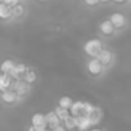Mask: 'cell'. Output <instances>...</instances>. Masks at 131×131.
<instances>
[{"instance_id": "277c9868", "label": "cell", "mask_w": 131, "mask_h": 131, "mask_svg": "<svg viewBox=\"0 0 131 131\" xmlns=\"http://www.w3.org/2000/svg\"><path fill=\"white\" fill-rule=\"evenodd\" d=\"M88 118H89L91 126H96V125L100 123V121H102V118H103V111H102L99 107H94L93 112L88 116Z\"/></svg>"}, {"instance_id": "5bb4252c", "label": "cell", "mask_w": 131, "mask_h": 131, "mask_svg": "<svg viewBox=\"0 0 131 131\" xmlns=\"http://www.w3.org/2000/svg\"><path fill=\"white\" fill-rule=\"evenodd\" d=\"M14 62L12 60V59H5L3 63H2V66H0V71H2L3 73H9L12 70H13V67H14Z\"/></svg>"}, {"instance_id": "ba28073f", "label": "cell", "mask_w": 131, "mask_h": 131, "mask_svg": "<svg viewBox=\"0 0 131 131\" xmlns=\"http://www.w3.org/2000/svg\"><path fill=\"white\" fill-rule=\"evenodd\" d=\"M31 126L40 128V127H46V121H45V114L42 113H35L31 118Z\"/></svg>"}, {"instance_id": "8fae6325", "label": "cell", "mask_w": 131, "mask_h": 131, "mask_svg": "<svg viewBox=\"0 0 131 131\" xmlns=\"http://www.w3.org/2000/svg\"><path fill=\"white\" fill-rule=\"evenodd\" d=\"M2 99H3L4 103L12 104V103H16L17 102V94L12 89H8V90L2 91Z\"/></svg>"}, {"instance_id": "4316f807", "label": "cell", "mask_w": 131, "mask_h": 131, "mask_svg": "<svg viewBox=\"0 0 131 131\" xmlns=\"http://www.w3.org/2000/svg\"><path fill=\"white\" fill-rule=\"evenodd\" d=\"M89 131H102V130H99V128H91V130H89Z\"/></svg>"}, {"instance_id": "d6986e66", "label": "cell", "mask_w": 131, "mask_h": 131, "mask_svg": "<svg viewBox=\"0 0 131 131\" xmlns=\"http://www.w3.org/2000/svg\"><path fill=\"white\" fill-rule=\"evenodd\" d=\"M23 12H25V8L21 4H17V5L12 7V16H14V17H21L23 14Z\"/></svg>"}, {"instance_id": "603a6c76", "label": "cell", "mask_w": 131, "mask_h": 131, "mask_svg": "<svg viewBox=\"0 0 131 131\" xmlns=\"http://www.w3.org/2000/svg\"><path fill=\"white\" fill-rule=\"evenodd\" d=\"M50 131H67L64 127H63V125H59V126H57V127H54V128H51Z\"/></svg>"}, {"instance_id": "83f0119b", "label": "cell", "mask_w": 131, "mask_h": 131, "mask_svg": "<svg viewBox=\"0 0 131 131\" xmlns=\"http://www.w3.org/2000/svg\"><path fill=\"white\" fill-rule=\"evenodd\" d=\"M99 2H102V3H107V2H109V0H99Z\"/></svg>"}, {"instance_id": "ac0fdd59", "label": "cell", "mask_w": 131, "mask_h": 131, "mask_svg": "<svg viewBox=\"0 0 131 131\" xmlns=\"http://www.w3.org/2000/svg\"><path fill=\"white\" fill-rule=\"evenodd\" d=\"M22 79H23V81H25L26 84H32V82H35V80H36V73H35L34 71H31V70L27 68V71L23 73Z\"/></svg>"}, {"instance_id": "30bf717a", "label": "cell", "mask_w": 131, "mask_h": 131, "mask_svg": "<svg viewBox=\"0 0 131 131\" xmlns=\"http://www.w3.org/2000/svg\"><path fill=\"white\" fill-rule=\"evenodd\" d=\"M12 84H13V79L9 75H7V73L0 75V91H4V90L10 89Z\"/></svg>"}, {"instance_id": "ffe728a7", "label": "cell", "mask_w": 131, "mask_h": 131, "mask_svg": "<svg viewBox=\"0 0 131 131\" xmlns=\"http://www.w3.org/2000/svg\"><path fill=\"white\" fill-rule=\"evenodd\" d=\"M94 104H91V103H89V102H84V116H89L91 112H93V109H94Z\"/></svg>"}, {"instance_id": "4fadbf2b", "label": "cell", "mask_w": 131, "mask_h": 131, "mask_svg": "<svg viewBox=\"0 0 131 131\" xmlns=\"http://www.w3.org/2000/svg\"><path fill=\"white\" fill-rule=\"evenodd\" d=\"M63 127L67 130V131H68V130H70V131L76 130V117H73V116L70 114L67 118L63 121Z\"/></svg>"}, {"instance_id": "2e32d148", "label": "cell", "mask_w": 131, "mask_h": 131, "mask_svg": "<svg viewBox=\"0 0 131 131\" xmlns=\"http://www.w3.org/2000/svg\"><path fill=\"white\" fill-rule=\"evenodd\" d=\"M72 103H73V100H72L70 96L64 95V96H62V98L59 99V102H58V107L64 108V109H68V111H70V108H71Z\"/></svg>"}, {"instance_id": "e0dca14e", "label": "cell", "mask_w": 131, "mask_h": 131, "mask_svg": "<svg viewBox=\"0 0 131 131\" xmlns=\"http://www.w3.org/2000/svg\"><path fill=\"white\" fill-rule=\"evenodd\" d=\"M54 113L57 114V117L60 119V122H63L66 118L70 116V111L68 109H64V108H60V107H57L54 109Z\"/></svg>"}, {"instance_id": "8992f818", "label": "cell", "mask_w": 131, "mask_h": 131, "mask_svg": "<svg viewBox=\"0 0 131 131\" xmlns=\"http://www.w3.org/2000/svg\"><path fill=\"white\" fill-rule=\"evenodd\" d=\"M91 127L90 121L86 116H79L76 117V130L79 131H89Z\"/></svg>"}, {"instance_id": "9a60e30c", "label": "cell", "mask_w": 131, "mask_h": 131, "mask_svg": "<svg viewBox=\"0 0 131 131\" xmlns=\"http://www.w3.org/2000/svg\"><path fill=\"white\" fill-rule=\"evenodd\" d=\"M100 31H102V34H104V35L108 36V35H112L114 32V27L112 26V23L109 21H104L100 25Z\"/></svg>"}, {"instance_id": "484cf974", "label": "cell", "mask_w": 131, "mask_h": 131, "mask_svg": "<svg viewBox=\"0 0 131 131\" xmlns=\"http://www.w3.org/2000/svg\"><path fill=\"white\" fill-rule=\"evenodd\" d=\"M113 2H116V3H123V2H126V0H113Z\"/></svg>"}, {"instance_id": "f1b7e54d", "label": "cell", "mask_w": 131, "mask_h": 131, "mask_svg": "<svg viewBox=\"0 0 131 131\" xmlns=\"http://www.w3.org/2000/svg\"><path fill=\"white\" fill-rule=\"evenodd\" d=\"M41 2H44V0H41Z\"/></svg>"}, {"instance_id": "7a4b0ae2", "label": "cell", "mask_w": 131, "mask_h": 131, "mask_svg": "<svg viewBox=\"0 0 131 131\" xmlns=\"http://www.w3.org/2000/svg\"><path fill=\"white\" fill-rule=\"evenodd\" d=\"M103 66H102V63L96 59V58H91L89 62H88V71L91 73V75H94V76H98V75H100L102 72H103Z\"/></svg>"}, {"instance_id": "44dd1931", "label": "cell", "mask_w": 131, "mask_h": 131, "mask_svg": "<svg viewBox=\"0 0 131 131\" xmlns=\"http://www.w3.org/2000/svg\"><path fill=\"white\" fill-rule=\"evenodd\" d=\"M0 3H4L9 7H14V5L19 4V0H0Z\"/></svg>"}, {"instance_id": "7c38bea8", "label": "cell", "mask_w": 131, "mask_h": 131, "mask_svg": "<svg viewBox=\"0 0 131 131\" xmlns=\"http://www.w3.org/2000/svg\"><path fill=\"white\" fill-rule=\"evenodd\" d=\"M12 17V7L0 3V18L2 19H8Z\"/></svg>"}, {"instance_id": "52a82bcc", "label": "cell", "mask_w": 131, "mask_h": 131, "mask_svg": "<svg viewBox=\"0 0 131 131\" xmlns=\"http://www.w3.org/2000/svg\"><path fill=\"white\" fill-rule=\"evenodd\" d=\"M70 114L73 117L84 116V102H81V100L73 102L71 108H70Z\"/></svg>"}, {"instance_id": "cb8c5ba5", "label": "cell", "mask_w": 131, "mask_h": 131, "mask_svg": "<svg viewBox=\"0 0 131 131\" xmlns=\"http://www.w3.org/2000/svg\"><path fill=\"white\" fill-rule=\"evenodd\" d=\"M36 131H49L48 127H40V128H36Z\"/></svg>"}, {"instance_id": "5b68a950", "label": "cell", "mask_w": 131, "mask_h": 131, "mask_svg": "<svg viewBox=\"0 0 131 131\" xmlns=\"http://www.w3.org/2000/svg\"><path fill=\"white\" fill-rule=\"evenodd\" d=\"M45 121H46V127H49L50 130L54 128V127H57V126H59V125H62L60 119L57 117V114L54 113V111H51V112H49V113L45 114Z\"/></svg>"}, {"instance_id": "9c48e42d", "label": "cell", "mask_w": 131, "mask_h": 131, "mask_svg": "<svg viewBox=\"0 0 131 131\" xmlns=\"http://www.w3.org/2000/svg\"><path fill=\"white\" fill-rule=\"evenodd\" d=\"M100 63H102V66L104 67V66H108L111 62H112V53L109 51V50H105V49H102L100 50V53L95 57Z\"/></svg>"}, {"instance_id": "6da1fadb", "label": "cell", "mask_w": 131, "mask_h": 131, "mask_svg": "<svg viewBox=\"0 0 131 131\" xmlns=\"http://www.w3.org/2000/svg\"><path fill=\"white\" fill-rule=\"evenodd\" d=\"M103 49V45H102V41L98 40V39H90L89 41H86V44L84 45V50L85 53L91 57V58H95L100 50Z\"/></svg>"}, {"instance_id": "d4e9b609", "label": "cell", "mask_w": 131, "mask_h": 131, "mask_svg": "<svg viewBox=\"0 0 131 131\" xmlns=\"http://www.w3.org/2000/svg\"><path fill=\"white\" fill-rule=\"evenodd\" d=\"M28 131H36V127H34V126H30V127H28Z\"/></svg>"}, {"instance_id": "7402d4cb", "label": "cell", "mask_w": 131, "mask_h": 131, "mask_svg": "<svg viewBox=\"0 0 131 131\" xmlns=\"http://www.w3.org/2000/svg\"><path fill=\"white\" fill-rule=\"evenodd\" d=\"M85 3H86L88 5L93 7V5H96V4L99 3V0H85Z\"/></svg>"}, {"instance_id": "3957f363", "label": "cell", "mask_w": 131, "mask_h": 131, "mask_svg": "<svg viewBox=\"0 0 131 131\" xmlns=\"http://www.w3.org/2000/svg\"><path fill=\"white\" fill-rule=\"evenodd\" d=\"M109 22L114 28H122L126 25V17L122 13H113L109 18Z\"/></svg>"}]
</instances>
